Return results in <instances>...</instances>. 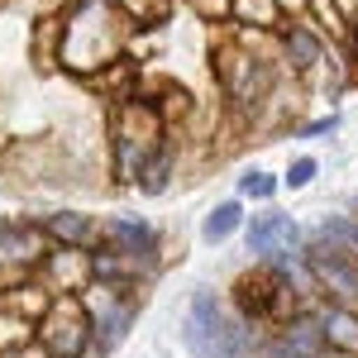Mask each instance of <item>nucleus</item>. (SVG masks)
I'll return each mask as SVG.
<instances>
[{"mask_svg":"<svg viewBox=\"0 0 358 358\" xmlns=\"http://www.w3.org/2000/svg\"><path fill=\"white\" fill-rule=\"evenodd\" d=\"M320 330H325V349H334V354H358V310H349V306L320 310Z\"/></svg>","mask_w":358,"mask_h":358,"instance_id":"ddd939ff","label":"nucleus"},{"mask_svg":"<svg viewBox=\"0 0 358 358\" xmlns=\"http://www.w3.org/2000/svg\"><path fill=\"white\" fill-rule=\"evenodd\" d=\"M43 258H48V273H53L67 292H82L91 263H82V258H77V253H67V248H62V253H43Z\"/></svg>","mask_w":358,"mask_h":358,"instance_id":"f3484780","label":"nucleus"},{"mask_svg":"<svg viewBox=\"0 0 358 358\" xmlns=\"http://www.w3.org/2000/svg\"><path fill=\"white\" fill-rule=\"evenodd\" d=\"M315 172H320V163H315V158L306 153V158H296V163L282 172V187H287V192H306V187L315 182Z\"/></svg>","mask_w":358,"mask_h":358,"instance_id":"412c9836","label":"nucleus"},{"mask_svg":"<svg viewBox=\"0 0 358 358\" xmlns=\"http://www.w3.org/2000/svg\"><path fill=\"white\" fill-rule=\"evenodd\" d=\"M229 15H234V20H244V24H268V29L282 20L277 0H229Z\"/></svg>","mask_w":358,"mask_h":358,"instance_id":"a211bd4d","label":"nucleus"},{"mask_svg":"<svg viewBox=\"0 0 358 358\" xmlns=\"http://www.w3.org/2000/svg\"><path fill=\"white\" fill-rule=\"evenodd\" d=\"M43 349L48 358H82L86 339H91V315H86V306L72 296V301L53 306L48 315H43Z\"/></svg>","mask_w":358,"mask_h":358,"instance_id":"39448f33","label":"nucleus"},{"mask_svg":"<svg viewBox=\"0 0 358 358\" xmlns=\"http://www.w3.org/2000/svg\"><path fill=\"white\" fill-rule=\"evenodd\" d=\"M334 129H339V115H320L301 129V138H320V134H334Z\"/></svg>","mask_w":358,"mask_h":358,"instance_id":"5701e85b","label":"nucleus"},{"mask_svg":"<svg viewBox=\"0 0 358 358\" xmlns=\"http://www.w3.org/2000/svg\"><path fill=\"white\" fill-rule=\"evenodd\" d=\"M43 229H34V224H0V263H10V268H34V263H43Z\"/></svg>","mask_w":358,"mask_h":358,"instance_id":"1a4fd4ad","label":"nucleus"},{"mask_svg":"<svg viewBox=\"0 0 358 358\" xmlns=\"http://www.w3.org/2000/svg\"><path fill=\"white\" fill-rule=\"evenodd\" d=\"M101 292H106V287H101ZM129 320H134V306L120 301L115 292H106V296L96 301V310H91V330L101 334V349H110L115 339L124 334V325H129Z\"/></svg>","mask_w":358,"mask_h":358,"instance_id":"f8f14e48","label":"nucleus"},{"mask_svg":"<svg viewBox=\"0 0 358 358\" xmlns=\"http://www.w3.org/2000/svg\"><path fill=\"white\" fill-rule=\"evenodd\" d=\"M248 358H296V354H292V349L282 344V334H277V339H263V344H258Z\"/></svg>","mask_w":358,"mask_h":358,"instance_id":"4be33fe9","label":"nucleus"},{"mask_svg":"<svg viewBox=\"0 0 358 358\" xmlns=\"http://www.w3.org/2000/svg\"><path fill=\"white\" fill-rule=\"evenodd\" d=\"M172 158H177V153H172V138H163V148H158V153H153V158L143 163V172H138V187H143L148 196L167 192V177H172Z\"/></svg>","mask_w":358,"mask_h":358,"instance_id":"dca6fc26","label":"nucleus"},{"mask_svg":"<svg viewBox=\"0 0 358 358\" xmlns=\"http://www.w3.org/2000/svg\"><path fill=\"white\" fill-rule=\"evenodd\" d=\"M320 358H358V354H334V349H330V354H320Z\"/></svg>","mask_w":358,"mask_h":358,"instance_id":"393cba45","label":"nucleus"},{"mask_svg":"<svg viewBox=\"0 0 358 358\" xmlns=\"http://www.w3.org/2000/svg\"><path fill=\"white\" fill-rule=\"evenodd\" d=\"M215 72H220L224 96H229V101H239V106H258V101L273 91V67H268L263 57H253L248 48H239V43L220 48Z\"/></svg>","mask_w":358,"mask_h":358,"instance_id":"20e7f679","label":"nucleus"},{"mask_svg":"<svg viewBox=\"0 0 358 358\" xmlns=\"http://www.w3.org/2000/svg\"><path fill=\"white\" fill-rule=\"evenodd\" d=\"M277 187H282V182H277L273 172H263V167H248L244 177H239V192L253 196V201H268V196H277Z\"/></svg>","mask_w":358,"mask_h":358,"instance_id":"aec40b11","label":"nucleus"},{"mask_svg":"<svg viewBox=\"0 0 358 358\" xmlns=\"http://www.w3.org/2000/svg\"><path fill=\"white\" fill-rule=\"evenodd\" d=\"M101 239H110V253L129 258V263L148 258V253H158V234H153V224L129 220V215H115V220H106V224H101Z\"/></svg>","mask_w":358,"mask_h":358,"instance_id":"6e6552de","label":"nucleus"},{"mask_svg":"<svg viewBox=\"0 0 358 358\" xmlns=\"http://www.w3.org/2000/svg\"><path fill=\"white\" fill-rule=\"evenodd\" d=\"M120 15H129V20H138V24H158L167 15V5L172 0H110Z\"/></svg>","mask_w":358,"mask_h":358,"instance_id":"6ab92c4d","label":"nucleus"},{"mask_svg":"<svg viewBox=\"0 0 358 358\" xmlns=\"http://www.w3.org/2000/svg\"><path fill=\"white\" fill-rule=\"evenodd\" d=\"M167 120L148 96H120L110 115V153H115V182H138L143 163L163 148Z\"/></svg>","mask_w":358,"mask_h":358,"instance_id":"f257e3e1","label":"nucleus"},{"mask_svg":"<svg viewBox=\"0 0 358 358\" xmlns=\"http://www.w3.org/2000/svg\"><path fill=\"white\" fill-rule=\"evenodd\" d=\"M182 344L192 349V358H239L253 339L244 315H229L210 287H196L192 310L182 320Z\"/></svg>","mask_w":358,"mask_h":358,"instance_id":"f03ea898","label":"nucleus"},{"mask_svg":"<svg viewBox=\"0 0 358 358\" xmlns=\"http://www.w3.org/2000/svg\"><path fill=\"white\" fill-rule=\"evenodd\" d=\"M306 273L315 277V287L330 296V306H349L358 310V258L344 253V248H330V244H315L306 248Z\"/></svg>","mask_w":358,"mask_h":358,"instance_id":"7ed1b4c3","label":"nucleus"},{"mask_svg":"<svg viewBox=\"0 0 358 358\" xmlns=\"http://www.w3.org/2000/svg\"><path fill=\"white\" fill-rule=\"evenodd\" d=\"M301 239H306L301 220H292V215H282V210H263V215L248 220V253H253L258 263L292 258V253L301 248Z\"/></svg>","mask_w":358,"mask_h":358,"instance_id":"423d86ee","label":"nucleus"},{"mask_svg":"<svg viewBox=\"0 0 358 358\" xmlns=\"http://www.w3.org/2000/svg\"><path fill=\"white\" fill-rule=\"evenodd\" d=\"M239 224H244V206H239V201H220V206L201 220V239H206V244H224Z\"/></svg>","mask_w":358,"mask_h":358,"instance_id":"4468645a","label":"nucleus"},{"mask_svg":"<svg viewBox=\"0 0 358 358\" xmlns=\"http://www.w3.org/2000/svg\"><path fill=\"white\" fill-rule=\"evenodd\" d=\"M315 239L330 248H344V253H358V215H325L315 224Z\"/></svg>","mask_w":358,"mask_h":358,"instance_id":"2eb2a0df","label":"nucleus"},{"mask_svg":"<svg viewBox=\"0 0 358 358\" xmlns=\"http://www.w3.org/2000/svg\"><path fill=\"white\" fill-rule=\"evenodd\" d=\"M0 358H48V349H29V344H20V349H5Z\"/></svg>","mask_w":358,"mask_h":358,"instance_id":"b1692460","label":"nucleus"},{"mask_svg":"<svg viewBox=\"0 0 358 358\" xmlns=\"http://www.w3.org/2000/svg\"><path fill=\"white\" fill-rule=\"evenodd\" d=\"M43 234L57 239L62 248H91L101 239V224L82 210H57V215H43Z\"/></svg>","mask_w":358,"mask_h":358,"instance_id":"9d476101","label":"nucleus"},{"mask_svg":"<svg viewBox=\"0 0 358 358\" xmlns=\"http://www.w3.org/2000/svg\"><path fill=\"white\" fill-rule=\"evenodd\" d=\"M282 344H287L296 358H320V354H325L320 315H310V310H292V315L282 320Z\"/></svg>","mask_w":358,"mask_h":358,"instance_id":"9b49d317","label":"nucleus"},{"mask_svg":"<svg viewBox=\"0 0 358 358\" xmlns=\"http://www.w3.org/2000/svg\"><path fill=\"white\" fill-rule=\"evenodd\" d=\"M273 29H277V43H282V57H287L292 72H310V67L325 62V38L306 20H277Z\"/></svg>","mask_w":358,"mask_h":358,"instance_id":"0eeeda50","label":"nucleus"}]
</instances>
